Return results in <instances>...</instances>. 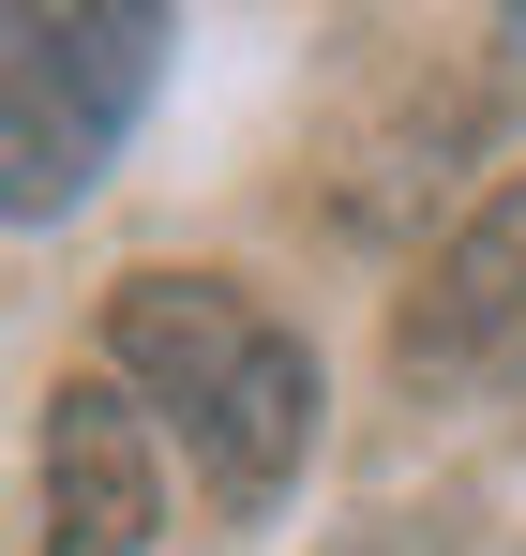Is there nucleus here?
Returning <instances> with one entry per match:
<instances>
[{
	"label": "nucleus",
	"mask_w": 526,
	"mask_h": 556,
	"mask_svg": "<svg viewBox=\"0 0 526 556\" xmlns=\"http://www.w3.org/2000/svg\"><path fill=\"white\" fill-rule=\"evenodd\" d=\"M166 15L136 0H15L0 15V211H76L136 136Z\"/></svg>",
	"instance_id": "f03ea898"
},
{
	"label": "nucleus",
	"mask_w": 526,
	"mask_h": 556,
	"mask_svg": "<svg viewBox=\"0 0 526 556\" xmlns=\"http://www.w3.org/2000/svg\"><path fill=\"white\" fill-rule=\"evenodd\" d=\"M512 331H526V166L437 241L422 301L391 316V362H406V376H466V362H497Z\"/></svg>",
	"instance_id": "20e7f679"
},
{
	"label": "nucleus",
	"mask_w": 526,
	"mask_h": 556,
	"mask_svg": "<svg viewBox=\"0 0 526 556\" xmlns=\"http://www.w3.org/2000/svg\"><path fill=\"white\" fill-rule=\"evenodd\" d=\"M105 362L180 421V452L226 511H271L316 452V346L226 271H136L105 301Z\"/></svg>",
	"instance_id": "f257e3e1"
},
{
	"label": "nucleus",
	"mask_w": 526,
	"mask_h": 556,
	"mask_svg": "<svg viewBox=\"0 0 526 556\" xmlns=\"http://www.w3.org/2000/svg\"><path fill=\"white\" fill-rule=\"evenodd\" d=\"M151 511H166V466H151V421L76 376L46 406V542L30 556H151Z\"/></svg>",
	"instance_id": "7ed1b4c3"
}]
</instances>
